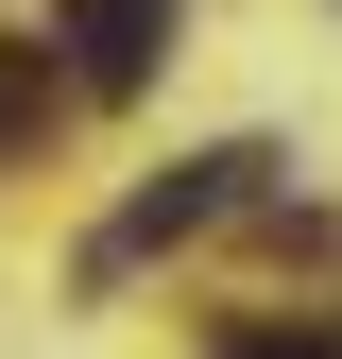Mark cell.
Returning <instances> with one entry per match:
<instances>
[{"label": "cell", "instance_id": "cell-1", "mask_svg": "<svg viewBox=\"0 0 342 359\" xmlns=\"http://www.w3.org/2000/svg\"><path fill=\"white\" fill-rule=\"evenodd\" d=\"M256 171H274L256 137H223V154H189V171H154V189L120 205L103 240H86V274L120 291V274H137V257H171V240H205V222H223V205H256Z\"/></svg>", "mask_w": 342, "mask_h": 359}, {"label": "cell", "instance_id": "cell-2", "mask_svg": "<svg viewBox=\"0 0 342 359\" xmlns=\"http://www.w3.org/2000/svg\"><path fill=\"white\" fill-rule=\"evenodd\" d=\"M171 18H189V0H69V86H86V103L154 86L171 69Z\"/></svg>", "mask_w": 342, "mask_h": 359}, {"label": "cell", "instance_id": "cell-3", "mask_svg": "<svg viewBox=\"0 0 342 359\" xmlns=\"http://www.w3.org/2000/svg\"><path fill=\"white\" fill-rule=\"evenodd\" d=\"M52 103H69V69H52V52H0V154L52 137Z\"/></svg>", "mask_w": 342, "mask_h": 359}, {"label": "cell", "instance_id": "cell-4", "mask_svg": "<svg viewBox=\"0 0 342 359\" xmlns=\"http://www.w3.org/2000/svg\"><path fill=\"white\" fill-rule=\"evenodd\" d=\"M223 359H325V342H274V325H240V342H223Z\"/></svg>", "mask_w": 342, "mask_h": 359}]
</instances>
